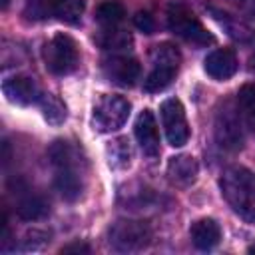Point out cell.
Wrapping results in <instances>:
<instances>
[{
	"instance_id": "6",
	"label": "cell",
	"mask_w": 255,
	"mask_h": 255,
	"mask_svg": "<svg viewBox=\"0 0 255 255\" xmlns=\"http://www.w3.org/2000/svg\"><path fill=\"white\" fill-rule=\"evenodd\" d=\"M241 110L233 102H225L215 114V139L219 147L227 151H237L243 145V129H241Z\"/></svg>"
},
{
	"instance_id": "14",
	"label": "cell",
	"mask_w": 255,
	"mask_h": 255,
	"mask_svg": "<svg viewBox=\"0 0 255 255\" xmlns=\"http://www.w3.org/2000/svg\"><path fill=\"white\" fill-rule=\"evenodd\" d=\"M197 161L191 155H175L167 161V175L175 185H191L197 179Z\"/></svg>"
},
{
	"instance_id": "7",
	"label": "cell",
	"mask_w": 255,
	"mask_h": 255,
	"mask_svg": "<svg viewBox=\"0 0 255 255\" xmlns=\"http://www.w3.org/2000/svg\"><path fill=\"white\" fill-rule=\"evenodd\" d=\"M151 239V229L145 221L120 219L110 227V245L118 251L131 253L143 249Z\"/></svg>"
},
{
	"instance_id": "17",
	"label": "cell",
	"mask_w": 255,
	"mask_h": 255,
	"mask_svg": "<svg viewBox=\"0 0 255 255\" xmlns=\"http://www.w3.org/2000/svg\"><path fill=\"white\" fill-rule=\"evenodd\" d=\"M84 14V0H52V16L66 24H80Z\"/></svg>"
},
{
	"instance_id": "25",
	"label": "cell",
	"mask_w": 255,
	"mask_h": 255,
	"mask_svg": "<svg viewBox=\"0 0 255 255\" xmlns=\"http://www.w3.org/2000/svg\"><path fill=\"white\" fill-rule=\"evenodd\" d=\"M133 24L143 34H153V30H155V22H153V16L149 12H137L133 16Z\"/></svg>"
},
{
	"instance_id": "20",
	"label": "cell",
	"mask_w": 255,
	"mask_h": 255,
	"mask_svg": "<svg viewBox=\"0 0 255 255\" xmlns=\"http://www.w3.org/2000/svg\"><path fill=\"white\" fill-rule=\"evenodd\" d=\"M96 42L102 48H106V50H122V48H128L131 44V36L126 30H122V28L106 26V30L100 32Z\"/></svg>"
},
{
	"instance_id": "29",
	"label": "cell",
	"mask_w": 255,
	"mask_h": 255,
	"mask_svg": "<svg viewBox=\"0 0 255 255\" xmlns=\"http://www.w3.org/2000/svg\"><path fill=\"white\" fill-rule=\"evenodd\" d=\"M249 253H255V245H253V247H249Z\"/></svg>"
},
{
	"instance_id": "1",
	"label": "cell",
	"mask_w": 255,
	"mask_h": 255,
	"mask_svg": "<svg viewBox=\"0 0 255 255\" xmlns=\"http://www.w3.org/2000/svg\"><path fill=\"white\" fill-rule=\"evenodd\" d=\"M219 187L229 207L241 219L255 223V173L247 167H227Z\"/></svg>"
},
{
	"instance_id": "19",
	"label": "cell",
	"mask_w": 255,
	"mask_h": 255,
	"mask_svg": "<svg viewBox=\"0 0 255 255\" xmlns=\"http://www.w3.org/2000/svg\"><path fill=\"white\" fill-rule=\"evenodd\" d=\"M237 106L241 110V116L247 124V128L255 133V82L245 84L237 94Z\"/></svg>"
},
{
	"instance_id": "11",
	"label": "cell",
	"mask_w": 255,
	"mask_h": 255,
	"mask_svg": "<svg viewBox=\"0 0 255 255\" xmlns=\"http://www.w3.org/2000/svg\"><path fill=\"white\" fill-rule=\"evenodd\" d=\"M133 133H135V139H137L143 155L155 157L159 153V131H157V124H155L151 110H143L135 118Z\"/></svg>"
},
{
	"instance_id": "15",
	"label": "cell",
	"mask_w": 255,
	"mask_h": 255,
	"mask_svg": "<svg viewBox=\"0 0 255 255\" xmlns=\"http://www.w3.org/2000/svg\"><path fill=\"white\" fill-rule=\"evenodd\" d=\"M48 155L56 169H80V163H82L80 151L70 141H64V139L54 141L48 149Z\"/></svg>"
},
{
	"instance_id": "2",
	"label": "cell",
	"mask_w": 255,
	"mask_h": 255,
	"mask_svg": "<svg viewBox=\"0 0 255 255\" xmlns=\"http://www.w3.org/2000/svg\"><path fill=\"white\" fill-rule=\"evenodd\" d=\"M151 72L147 74L143 82V90L147 94L163 92L175 78L177 68H179V52L171 44H159L155 46L151 54Z\"/></svg>"
},
{
	"instance_id": "8",
	"label": "cell",
	"mask_w": 255,
	"mask_h": 255,
	"mask_svg": "<svg viewBox=\"0 0 255 255\" xmlns=\"http://www.w3.org/2000/svg\"><path fill=\"white\" fill-rule=\"evenodd\" d=\"M159 116H161V126L167 137V143L173 147H181L189 139V124L185 118L183 104L177 98H167L159 106Z\"/></svg>"
},
{
	"instance_id": "18",
	"label": "cell",
	"mask_w": 255,
	"mask_h": 255,
	"mask_svg": "<svg viewBox=\"0 0 255 255\" xmlns=\"http://www.w3.org/2000/svg\"><path fill=\"white\" fill-rule=\"evenodd\" d=\"M16 211L24 221H36L46 215L48 205L44 203L42 197H38L34 193H24L16 203Z\"/></svg>"
},
{
	"instance_id": "4",
	"label": "cell",
	"mask_w": 255,
	"mask_h": 255,
	"mask_svg": "<svg viewBox=\"0 0 255 255\" xmlns=\"http://www.w3.org/2000/svg\"><path fill=\"white\" fill-rule=\"evenodd\" d=\"M46 70L54 76H66L72 74L78 66V46L68 34H56L50 38L42 48Z\"/></svg>"
},
{
	"instance_id": "23",
	"label": "cell",
	"mask_w": 255,
	"mask_h": 255,
	"mask_svg": "<svg viewBox=\"0 0 255 255\" xmlns=\"http://www.w3.org/2000/svg\"><path fill=\"white\" fill-rule=\"evenodd\" d=\"M124 16H126V10L116 0H108V2L100 4L96 10V20L104 26H118L124 20Z\"/></svg>"
},
{
	"instance_id": "3",
	"label": "cell",
	"mask_w": 255,
	"mask_h": 255,
	"mask_svg": "<svg viewBox=\"0 0 255 255\" xmlns=\"http://www.w3.org/2000/svg\"><path fill=\"white\" fill-rule=\"evenodd\" d=\"M129 110H131V104L122 96H116V94L100 96L98 102L94 104V110H92L94 129H98L102 133H110V131L120 129L128 122Z\"/></svg>"
},
{
	"instance_id": "12",
	"label": "cell",
	"mask_w": 255,
	"mask_h": 255,
	"mask_svg": "<svg viewBox=\"0 0 255 255\" xmlns=\"http://www.w3.org/2000/svg\"><path fill=\"white\" fill-rule=\"evenodd\" d=\"M203 68H205L207 76H211L213 80H219V82L229 80L237 72V56L229 48L213 50L211 54H207Z\"/></svg>"
},
{
	"instance_id": "28",
	"label": "cell",
	"mask_w": 255,
	"mask_h": 255,
	"mask_svg": "<svg viewBox=\"0 0 255 255\" xmlns=\"http://www.w3.org/2000/svg\"><path fill=\"white\" fill-rule=\"evenodd\" d=\"M8 2H10V0H2V8H6V6H8Z\"/></svg>"
},
{
	"instance_id": "16",
	"label": "cell",
	"mask_w": 255,
	"mask_h": 255,
	"mask_svg": "<svg viewBox=\"0 0 255 255\" xmlns=\"http://www.w3.org/2000/svg\"><path fill=\"white\" fill-rule=\"evenodd\" d=\"M56 189L68 201H76L82 195V171L80 169H56Z\"/></svg>"
},
{
	"instance_id": "21",
	"label": "cell",
	"mask_w": 255,
	"mask_h": 255,
	"mask_svg": "<svg viewBox=\"0 0 255 255\" xmlns=\"http://www.w3.org/2000/svg\"><path fill=\"white\" fill-rule=\"evenodd\" d=\"M108 161L112 167H128L129 165V159H131V147H129V141L128 137H118L114 139L110 145H108Z\"/></svg>"
},
{
	"instance_id": "13",
	"label": "cell",
	"mask_w": 255,
	"mask_h": 255,
	"mask_svg": "<svg viewBox=\"0 0 255 255\" xmlns=\"http://www.w3.org/2000/svg\"><path fill=\"white\" fill-rule=\"evenodd\" d=\"M189 235H191V241H193V245L197 249L209 251L221 241V227H219V223L215 219L203 217V219H197L191 225Z\"/></svg>"
},
{
	"instance_id": "9",
	"label": "cell",
	"mask_w": 255,
	"mask_h": 255,
	"mask_svg": "<svg viewBox=\"0 0 255 255\" xmlns=\"http://www.w3.org/2000/svg\"><path fill=\"white\" fill-rule=\"evenodd\" d=\"M139 74V62L131 56H112L104 62V76L116 86L129 88L137 82Z\"/></svg>"
},
{
	"instance_id": "22",
	"label": "cell",
	"mask_w": 255,
	"mask_h": 255,
	"mask_svg": "<svg viewBox=\"0 0 255 255\" xmlns=\"http://www.w3.org/2000/svg\"><path fill=\"white\" fill-rule=\"evenodd\" d=\"M38 104L42 106V112H44V118L48 120V124L60 126L66 120V106L62 104L60 98H56L52 94H42Z\"/></svg>"
},
{
	"instance_id": "24",
	"label": "cell",
	"mask_w": 255,
	"mask_h": 255,
	"mask_svg": "<svg viewBox=\"0 0 255 255\" xmlns=\"http://www.w3.org/2000/svg\"><path fill=\"white\" fill-rule=\"evenodd\" d=\"M24 16L34 22L52 18V0H26Z\"/></svg>"
},
{
	"instance_id": "26",
	"label": "cell",
	"mask_w": 255,
	"mask_h": 255,
	"mask_svg": "<svg viewBox=\"0 0 255 255\" xmlns=\"http://www.w3.org/2000/svg\"><path fill=\"white\" fill-rule=\"evenodd\" d=\"M70 251H84V253H88L90 249H88V245H84V243H74V245H68V247L62 249V253H70Z\"/></svg>"
},
{
	"instance_id": "27",
	"label": "cell",
	"mask_w": 255,
	"mask_h": 255,
	"mask_svg": "<svg viewBox=\"0 0 255 255\" xmlns=\"http://www.w3.org/2000/svg\"><path fill=\"white\" fill-rule=\"evenodd\" d=\"M241 4H243V8H245L249 14L255 16V0H241Z\"/></svg>"
},
{
	"instance_id": "5",
	"label": "cell",
	"mask_w": 255,
	"mask_h": 255,
	"mask_svg": "<svg viewBox=\"0 0 255 255\" xmlns=\"http://www.w3.org/2000/svg\"><path fill=\"white\" fill-rule=\"evenodd\" d=\"M167 26L169 30L179 36L181 40L193 44V46H207L213 44V36L203 28V24L195 18V14L181 6V4H171L167 10Z\"/></svg>"
},
{
	"instance_id": "10",
	"label": "cell",
	"mask_w": 255,
	"mask_h": 255,
	"mask_svg": "<svg viewBox=\"0 0 255 255\" xmlns=\"http://www.w3.org/2000/svg\"><path fill=\"white\" fill-rule=\"evenodd\" d=\"M2 92L10 104L16 106H30L38 104L42 98V92L38 84L28 76H10L2 82Z\"/></svg>"
}]
</instances>
